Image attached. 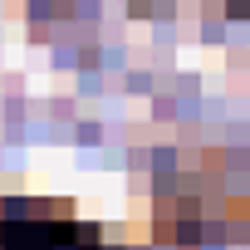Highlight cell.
<instances>
[{
	"label": "cell",
	"mask_w": 250,
	"mask_h": 250,
	"mask_svg": "<svg viewBox=\"0 0 250 250\" xmlns=\"http://www.w3.org/2000/svg\"><path fill=\"white\" fill-rule=\"evenodd\" d=\"M0 250H108V240L64 201L0 196Z\"/></svg>",
	"instance_id": "6da1fadb"
},
{
	"label": "cell",
	"mask_w": 250,
	"mask_h": 250,
	"mask_svg": "<svg viewBox=\"0 0 250 250\" xmlns=\"http://www.w3.org/2000/svg\"><path fill=\"white\" fill-rule=\"evenodd\" d=\"M226 10H235V15H250V0H226Z\"/></svg>",
	"instance_id": "7a4b0ae2"
}]
</instances>
